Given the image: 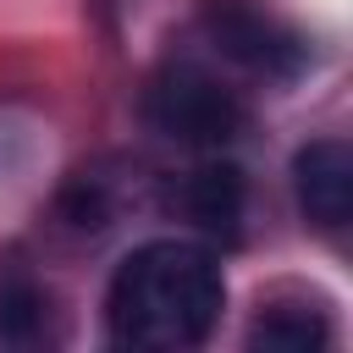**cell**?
<instances>
[{
	"instance_id": "6da1fadb",
	"label": "cell",
	"mask_w": 353,
	"mask_h": 353,
	"mask_svg": "<svg viewBox=\"0 0 353 353\" xmlns=\"http://www.w3.org/2000/svg\"><path fill=\"white\" fill-rule=\"evenodd\" d=\"M226 309V270L210 243L154 237L138 243L105 292V331L116 347L143 353H188L210 342Z\"/></svg>"
},
{
	"instance_id": "7a4b0ae2",
	"label": "cell",
	"mask_w": 353,
	"mask_h": 353,
	"mask_svg": "<svg viewBox=\"0 0 353 353\" xmlns=\"http://www.w3.org/2000/svg\"><path fill=\"white\" fill-rule=\"evenodd\" d=\"M143 121L199 154H221L248 132V105L199 61H160L143 83Z\"/></svg>"
},
{
	"instance_id": "3957f363",
	"label": "cell",
	"mask_w": 353,
	"mask_h": 353,
	"mask_svg": "<svg viewBox=\"0 0 353 353\" xmlns=\"http://www.w3.org/2000/svg\"><path fill=\"white\" fill-rule=\"evenodd\" d=\"M204 39L265 83H298L314 61L309 39L254 0H204Z\"/></svg>"
},
{
	"instance_id": "277c9868",
	"label": "cell",
	"mask_w": 353,
	"mask_h": 353,
	"mask_svg": "<svg viewBox=\"0 0 353 353\" xmlns=\"http://www.w3.org/2000/svg\"><path fill=\"white\" fill-rule=\"evenodd\" d=\"M292 199L314 232H342L353 221V143L309 138L292 154Z\"/></svg>"
},
{
	"instance_id": "5b68a950",
	"label": "cell",
	"mask_w": 353,
	"mask_h": 353,
	"mask_svg": "<svg viewBox=\"0 0 353 353\" xmlns=\"http://www.w3.org/2000/svg\"><path fill=\"white\" fill-rule=\"evenodd\" d=\"M171 204L199 237L237 243L243 237V215H248V176H243L237 160H204L171 188Z\"/></svg>"
},
{
	"instance_id": "8992f818",
	"label": "cell",
	"mask_w": 353,
	"mask_h": 353,
	"mask_svg": "<svg viewBox=\"0 0 353 353\" xmlns=\"http://www.w3.org/2000/svg\"><path fill=\"white\" fill-rule=\"evenodd\" d=\"M127 210V182L121 176H105L99 165L94 171H77L66 188H61V226H72L77 237H99L121 221Z\"/></svg>"
},
{
	"instance_id": "52a82bcc",
	"label": "cell",
	"mask_w": 353,
	"mask_h": 353,
	"mask_svg": "<svg viewBox=\"0 0 353 353\" xmlns=\"http://www.w3.org/2000/svg\"><path fill=\"white\" fill-rule=\"evenodd\" d=\"M331 342V320L325 309H309V303H265L248 325V347H265V353H314Z\"/></svg>"
},
{
	"instance_id": "ba28073f",
	"label": "cell",
	"mask_w": 353,
	"mask_h": 353,
	"mask_svg": "<svg viewBox=\"0 0 353 353\" xmlns=\"http://www.w3.org/2000/svg\"><path fill=\"white\" fill-rule=\"evenodd\" d=\"M50 320V292L33 276H11L0 281V342H39Z\"/></svg>"
}]
</instances>
